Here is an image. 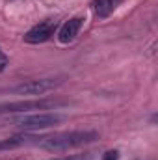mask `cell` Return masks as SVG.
I'll list each match as a JSON object with an SVG mask.
<instances>
[{"label":"cell","instance_id":"8","mask_svg":"<svg viewBox=\"0 0 158 160\" xmlns=\"http://www.w3.org/2000/svg\"><path fill=\"white\" fill-rule=\"evenodd\" d=\"M121 0H93V11L99 19H106L114 13Z\"/></svg>","mask_w":158,"mask_h":160},{"label":"cell","instance_id":"7","mask_svg":"<svg viewBox=\"0 0 158 160\" xmlns=\"http://www.w3.org/2000/svg\"><path fill=\"white\" fill-rule=\"evenodd\" d=\"M82 22H84V19H82V17L69 19V21H67V22L60 28V32H58V39H60V43L67 45V43L75 41V38L78 36L80 28H82Z\"/></svg>","mask_w":158,"mask_h":160},{"label":"cell","instance_id":"9","mask_svg":"<svg viewBox=\"0 0 158 160\" xmlns=\"http://www.w3.org/2000/svg\"><path fill=\"white\" fill-rule=\"evenodd\" d=\"M93 153H77V155H63V157H54L48 160H91Z\"/></svg>","mask_w":158,"mask_h":160},{"label":"cell","instance_id":"10","mask_svg":"<svg viewBox=\"0 0 158 160\" xmlns=\"http://www.w3.org/2000/svg\"><path fill=\"white\" fill-rule=\"evenodd\" d=\"M102 160H119V153L117 151H108V153H104Z\"/></svg>","mask_w":158,"mask_h":160},{"label":"cell","instance_id":"3","mask_svg":"<svg viewBox=\"0 0 158 160\" xmlns=\"http://www.w3.org/2000/svg\"><path fill=\"white\" fill-rule=\"evenodd\" d=\"M63 101L58 99H32V101H15V102H2L0 104V116L9 114H28L32 110H50L63 106Z\"/></svg>","mask_w":158,"mask_h":160},{"label":"cell","instance_id":"2","mask_svg":"<svg viewBox=\"0 0 158 160\" xmlns=\"http://www.w3.org/2000/svg\"><path fill=\"white\" fill-rule=\"evenodd\" d=\"M63 121L62 114L56 112H37V114H21L13 119H9V123L24 132H34V130H45L50 128L58 123Z\"/></svg>","mask_w":158,"mask_h":160},{"label":"cell","instance_id":"12","mask_svg":"<svg viewBox=\"0 0 158 160\" xmlns=\"http://www.w3.org/2000/svg\"><path fill=\"white\" fill-rule=\"evenodd\" d=\"M0 160H26L24 157H0Z\"/></svg>","mask_w":158,"mask_h":160},{"label":"cell","instance_id":"4","mask_svg":"<svg viewBox=\"0 0 158 160\" xmlns=\"http://www.w3.org/2000/svg\"><path fill=\"white\" fill-rule=\"evenodd\" d=\"M62 82L54 78H39V80H26L21 82L17 86H11L7 89H4L6 93H13V95H45L52 89H56Z\"/></svg>","mask_w":158,"mask_h":160},{"label":"cell","instance_id":"6","mask_svg":"<svg viewBox=\"0 0 158 160\" xmlns=\"http://www.w3.org/2000/svg\"><path fill=\"white\" fill-rule=\"evenodd\" d=\"M41 136H34V134H15V136H9V138H4L0 140V151H9V149H19V147H24V145H36L39 142Z\"/></svg>","mask_w":158,"mask_h":160},{"label":"cell","instance_id":"1","mask_svg":"<svg viewBox=\"0 0 158 160\" xmlns=\"http://www.w3.org/2000/svg\"><path fill=\"white\" fill-rule=\"evenodd\" d=\"M95 140H99L97 130H65V132H54L48 136H41L36 145L45 151L60 153V151H69L80 145L91 143Z\"/></svg>","mask_w":158,"mask_h":160},{"label":"cell","instance_id":"11","mask_svg":"<svg viewBox=\"0 0 158 160\" xmlns=\"http://www.w3.org/2000/svg\"><path fill=\"white\" fill-rule=\"evenodd\" d=\"M6 65H7V56L2 52V48H0V73L6 69Z\"/></svg>","mask_w":158,"mask_h":160},{"label":"cell","instance_id":"5","mask_svg":"<svg viewBox=\"0 0 158 160\" xmlns=\"http://www.w3.org/2000/svg\"><path fill=\"white\" fill-rule=\"evenodd\" d=\"M56 32V21H43L39 24H36L34 28H30L26 34H24V41L30 43V45H39L48 41Z\"/></svg>","mask_w":158,"mask_h":160}]
</instances>
